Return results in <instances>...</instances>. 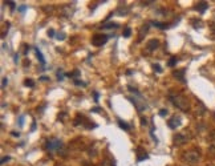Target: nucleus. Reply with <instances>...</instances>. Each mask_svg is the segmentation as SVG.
Here are the masks:
<instances>
[{"label": "nucleus", "instance_id": "28", "mask_svg": "<svg viewBox=\"0 0 215 166\" xmlns=\"http://www.w3.org/2000/svg\"><path fill=\"white\" fill-rule=\"evenodd\" d=\"M141 124H142V125H146V124H147L146 118H141Z\"/></svg>", "mask_w": 215, "mask_h": 166}, {"label": "nucleus", "instance_id": "27", "mask_svg": "<svg viewBox=\"0 0 215 166\" xmlns=\"http://www.w3.org/2000/svg\"><path fill=\"white\" fill-rule=\"evenodd\" d=\"M75 84H76V85H85V83H82V81H78V80H76Z\"/></svg>", "mask_w": 215, "mask_h": 166}, {"label": "nucleus", "instance_id": "17", "mask_svg": "<svg viewBox=\"0 0 215 166\" xmlns=\"http://www.w3.org/2000/svg\"><path fill=\"white\" fill-rule=\"evenodd\" d=\"M130 35H132V29L125 28V31H123V37H130Z\"/></svg>", "mask_w": 215, "mask_h": 166}, {"label": "nucleus", "instance_id": "21", "mask_svg": "<svg viewBox=\"0 0 215 166\" xmlns=\"http://www.w3.org/2000/svg\"><path fill=\"white\" fill-rule=\"evenodd\" d=\"M56 39H57V40H61V41H63V40H65V35H64V33H59V35L56 36Z\"/></svg>", "mask_w": 215, "mask_h": 166}, {"label": "nucleus", "instance_id": "13", "mask_svg": "<svg viewBox=\"0 0 215 166\" xmlns=\"http://www.w3.org/2000/svg\"><path fill=\"white\" fill-rule=\"evenodd\" d=\"M102 28H104V29H112V28H118V24H117V23H108V24L102 25Z\"/></svg>", "mask_w": 215, "mask_h": 166}, {"label": "nucleus", "instance_id": "31", "mask_svg": "<svg viewBox=\"0 0 215 166\" xmlns=\"http://www.w3.org/2000/svg\"><path fill=\"white\" fill-rule=\"evenodd\" d=\"M11 134H12V136H15V137H19V133H16V132H12V133H11Z\"/></svg>", "mask_w": 215, "mask_h": 166}, {"label": "nucleus", "instance_id": "24", "mask_svg": "<svg viewBox=\"0 0 215 166\" xmlns=\"http://www.w3.org/2000/svg\"><path fill=\"white\" fill-rule=\"evenodd\" d=\"M7 83H8V80H7V77H4V79H3V83H2V88H4L7 85Z\"/></svg>", "mask_w": 215, "mask_h": 166}, {"label": "nucleus", "instance_id": "4", "mask_svg": "<svg viewBox=\"0 0 215 166\" xmlns=\"http://www.w3.org/2000/svg\"><path fill=\"white\" fill-rule=\"evenodd\" d=\"M63 146V142L59 138H50L47 142V149L49 152H56V150H60V147Z\"/></svg>", "mask_w": 215, "mask_h": 166}, {"label": "nucleus", "instance_id": "3", "mask_svg": "<svg viewBox=\"0 0 215 166\" xmlns=\"http://www.w3.org/2000/svg\"><path fill=\"white\" fill-rule=\"evenodd\" d=\"M109 40L108 35H104V33H97L92 37V44L94 47H101L104 44H106V41Z\"/></svg>", "mask_w": 215, "mask_h": 166}, {"label": "nucleus", "instance_id": "15", "mask_svg": "<svg viewBox=\"0 0 215 166\" xmlns=\"http://www.w3.org/2000/svg\"><path fill=\"white\" fill-rule=\"evenodd\" d=\"M151 24L154 25V27H158V28H161V29H165V28H167V25H166V24L159 23V21H153Z\"/></svg>", "mask_w": 215, "mask_h": 166}, {"label": "nucleus", "instance_id": "16", "mask_svg": "<svg viewBox=\"0 0 215 166\" xmlns=\"http://www.w3.org/2000/svg\"><path fill=\"white\" fill-rule=\"evenodd\" d=\"M118 125H120V128H122V129H125V130H129V125H127L126 122H123L122 120H118Z\"/></svg>", "mask_w": 215, "mask_h": 166}, {"label": "nucleus", "instance_id": "11", "mask_svg": "<svg viewBox=\"0 0 215 166\" xmlns=\"http://www.w3.org/2000/svg\"><path fill=\"white\" fill-rule=\"evenodd\" d=\"M61 12H63V16H65V17H71V16H72V9H71V7H64Z\"/></svg>", "mask_w": 215, "mask_h": 166}, {"label": "nucleus", "instance_id": "25", "mask_svg": "<svg viewBox=\"0 0 215 166\" xmlns=\"http://www.w3.org/2000/svg\"><path fill=\"white\" fill-rule=\"evenodd\" d=\"M48 36H49V37H53V36H54V31H53V29H49V31H48Z\"/></svg>", "mask_w": 215, "mask_h": 166}, {"label": "nucleus", "instance_id": "20", "mask_svg": "<svg viewBox=\"0 0 215 166\" xmlns=\"http://www.w3.org/2000/svg\"><path fill=\"white\" fill-rule=\"evenodd\" d=\"M175 64H177V58H175V57H171L170 60H169V65H170V66H174Z\"/></svg>", "mask_w": 215, "mask_h": 166}, {"label": "nucleus", "instance_id": "12", "mask_svg": "<svg viewBox=\"0 0 215 166\" xmlns=\"http://www.w3.org/2000/svg\"><path fill=\"white\" fill-rule=\"evenodd\" d=\"M147 29H149V24H146V25H142V27H141V29H140V40L142 39L144 33H146V32H147Z\"/></svg>", "mask_w": 215, "mask_h": 166}, {"label": "nucleus", "instance_id": "8", "mask_svg": "<svg viewBox=\"0 0 215 166\" xmlns=\"http://www.w3.org/2000/svg\"><path fill=\"white\" fill-rule=\"evenodd\" d=\"M173 76L175 77L177 80H179L181 83H186V80H185V69H182V71H175V72H173Z\"/></svg>", "mask_w": 215, "mask_h": 166}, {"label": "nucleus", "instance_id": "2", "mask_svg": "<svg viewBox=\"0 0 215 166\" xmlns=\"http://www.w3.org/2000/svg\"><path fill=\"white\" fill-rule=\"evenodd\" d=\"M183 160L191 165H195V164H198L200 160V154L196 152V150H189V152H186L183 154Z\"/></svg>", "mask_w": 215, "mask_h": 166}, {"label": "nucleus", "instance_id": "9", "mask_svg": "<svg viewBox=\"0 0 215 166\" xmlns=\"http://www.w3.org/2000/svg\"><path fill=\"white\" fill-rule=\"evenodd\" d=\"M207 8H209V4H207L206 2H200V3H198V4L195 5V9L198 11V12H200V13H203Z\"/></svg>", "mask_w": 215, "mask_h": 166}, {"label": "nucleus", "instance_id": "30", "mask_svg": "<svg viewBox=\"0 0 215 166\" xmlns=\"http://www.w3.org/2000/svg\"><path fill=\"white\" fill-rule=\"evenodd\" d=\"M19 11H20V12H24V11H25V7L23 5V7H19Z\"/></svg>", "mask_w": 215, "mask_h": 166}, {"label": "nucleus", "instance_id": "14", "mask_svg": "<svg viewBox=\"0 0 215 166\" xmlns=\"http://www.w3.org/2000/svg\"><path fill=\"white\" fill-rule=\"evenodd\" d=\"M35 51H36V56H37V58L40 60V62H41V64H45V60H44V57H43L41 52H40L37 48H35Z\"/></svg>", "mask_w": 215, "mask_h": 166}, {"label": "nucleus", "instance_id": "18", "mask_svg": "<svg viewBox=\"0 0 215 166\" xmlns=\"http://www.w3.org/2000/svg\"><path fill=\"white\" fill-rule=\"evenodd\" d=\"M153 69H154L157 73H161V72H162V68H161V66H159L158 64H154V65H153Z\"/></svg>", "mask_w": 215, "mask_h": 166}, {"label": "nucleus", "instance_id": "22", "mask_svg": "<svg viewBox=\"0 0 215 166\" xmlns=\"http://www.w3.org/2000/svg\"><path fill=\"white\" fill-rule=\"evenodd\" d=\"M9 160H11L9 157H3V158H2V162H0V164H2V165H4L5 162H7V161H9Z\"/></svg>", "mask_w": 215, "mask_h": 166}, {"label": "nucleus", "instance_id": "10", "mask_svg": "<svg viewBox=\"0 0 215 166\" xmlns=\"http://www.w3.org/2000/svg\"><path fill=\"white\" fill-rule=\"evenodd\" d=\"M138 157H137V161H142V160H146V158L149 157L147 156V154L146 153H145L144 152V150H142V149H138Z\"/></svg>", "mask_w": 215, "mask_h": 166}, {"label": "nucleus", "instance_id": "6", "mask_svg": "<svg viewBox=\"0 0 215 166\" xmlns=\"http://www.w3.org/2000/svg\"><path fill=\"white\" fill-rule=\"evenodd\" d=\"M181 122L182 121H181L179 116H173L169 121H167V125H169V128H171V129H177L181 125Z\"/></svg>", "mask_w": 215, "mask_h": 166}, {"label": "nucleus", "instance_id": "29", "mask_svg": "<svg viewBox=\"0 0 215 166\" xmlns=\"http://www.w3.org/2000/svg\"><path fill=\"white\" fill-rule=\"evenodd\" d=\"M44 11H53V7H44Z\"/></svg>", "mask_w": 215, "mask_h": 166}, {"label": "nucleus", "instance_id": "5", "mask_svg": "<svg viewBox=\"0 0 215 166\" xmlns=\"http://www.w3.org/2000/svg\"><path fill=\"white\" fill-rule=\"evenodd\" d=\"M173 140H174V145L175 146H182L187 142V137L185 134H181V133H177Z\"/></svg>", "mask_w": 215, "mask_h": 166}, {"label": "nucleus", "instance_id": "19", "mask_svg": "<svg viewBox=\"0 0 215 166\" xmlns=\"http://www.w3.org/2000/svg\"><path fill=\"white\" fill-rule=\"evenodd\" d=\"M25 85L27 87H35V81L33 80H25Z\"/></svg>", "mask_w": 215, "mask_h": 166}, {"label": "nucleus", "instance_id": "23", "mask_svg": "<svg viewBox=\"0 0 215 166\" xmlns=\"http://www.w3.org/2000/svg\"><path fill=\"white\" fill-rule=\"evenodd\" d=\"M7 3V4H8L9 7H11V9H13V8H15V2H5Z\"/></svg>", "mask_w": 215, "mask_h": 166}, {"label": "nucleus", "instance_id": "26", "mask_svg": "<svg viewBox=\"0 0 215 166\" xmlns=\"http://www.w3.org/2000/svg\"><path fill=\"white\" fill-rule=\"evenodd\" d=\"M159 114H161V116L163 117V116H167V110H165V109H162L161 112H159Z\"/></svg>", "mask_w": 215, "mask_h": 166}, {"label": "nucleus", "instance_id": "1", "mask_svg": "<svg viewBox=\"0 0 215 166\" xmlns=\"http://www.w3.org/2000/svg\"><path fill=\"white\" fill-rule=\"evenodd\" d=\"M169 98H170V101L173 102V104L175 105L178 109L183 110V112H187V110L190 109L189 101H187V98H186L185 96L178 94V93H170L169 94Z\"/></svg>", "mask_w": 215, "mask_h": 166}, {"label": "nucleus", "instance_id": "7", "mask_svg": "<svg viewBox=\"0 0 215 166\" xmlns=\"http://www.w3.org/2000/svg\"><path fill=\"white\" fill-rule=\"evenodd\" d=\"M146 48H147V51L149 52H153V51H155L157 48L159 47V41L157 39H151V40H149L147 44H146Z\"/></svg>", "mask_w": 215, "mask_h": 166}]
</instances>
